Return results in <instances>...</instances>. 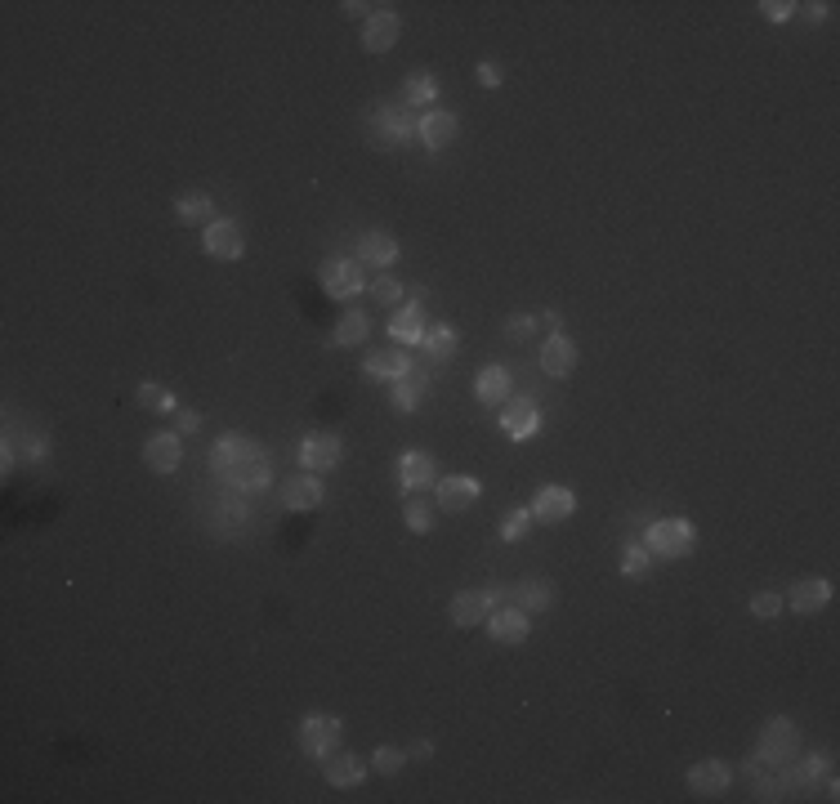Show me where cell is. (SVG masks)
<instances>
[{"instance_id":"obj_34","label":"cell","mask_w":840,"mask_h":804,"mask_svg":"<svg viewBox=\"0 0 840 804\" xmlns=\"http://www.w3.org/2000/svg\"><path fill=\"white\" fill-rule=\"evenodd\" d=\"M403 523H407L412 532H420V536H425L429 528H434V510L425 505V496H412V501L403 505Z\"/></svg>"},{"instance_id":"obj_13","label":"cell","mask_w":840,"mask_h":804,"mask_svg":"<svg viewBox=\"0 0 840 804\" xmlns=\"http://www.w3.org/2000/svg\"><path fill=\"white\" fill-rule=\"evenodd\" d=\"M541 429V411L532 398H519V402H505L501 411V434L510 438V443H528L532 434Z\"/></svg>"},{"instance_id":"obj_40","label":"cell","mask_w":840,"mask_h":804,"mask_svg":"<svg viewBox=\"0 0 840 804\" xmlns=\"http://www.w3.org/2000/svg\"><path fill=\"white\" fill-rule=\"evenodd\" d=\"M532 331H537V318H528V313H514V318L505 322V340H514V344H523Z\"/></svg>"},{"instance_id":"obj_26","label":"cell","mask_w":840,"mask_h":804,"mask_svg":"<svg viewBox=\"0 0 840 804\" xmlns=\"http://www.w3.org/2000/svg\"><path fill=\"white\" fill-rule=\"evenodd\" d=\"M510 599H514V608H523L528 617H537V612H546L550 603H555V586H550L546 577H528Z\"/></svg>"},{"instance_id":"obj_24","label":"cell","mask_w":840,"mask_h":804,"mask_svg":"<svg viewBox=\"0 0 840 804\" xmlns=\"http://www.w3.org/2000/svg\"><path fill=\"white\" fill-rule=\"evenodd\" d=\"M380 134L389 143H412L420 139V117L412 108H380Z\"/></svg>"},{"instance_id":"obj_44","label":"cell","mask_w":840,"mask_h":804,"mask_svg":"<svg viewBox=\"0 0 840 804\" xmlns=\"http://www.w3.org/2000/svg\"><path fill=\"white\" fill-rule=\"evenodd\" d=\"M479 85L496 90V85H501V67H496V63H479Z\"/></svg>"},{"instance_id":"obj_35","label":"cell","mask_w":840,"mask_h":804,"mask_svg":"<svg viewBox=\"0 0 840 804\" xmlns=\"http://www.w3.org/2000/svg\"><path fill=\"white\" fill-rule=\"evenodd\" d=\"M407 764V751H398V746H376V755H371V769L376 773H398Z\"/></svg>"},{"instance_id":"obj_12","label":"cell","mask_w":840,"mask_h":804,"mask_svg":"<svg viewBox=\"0 0 840 804\" xmlns=\"http://www.w3.org/2000/svg\"><path fill=\"white\" fill-rule=\"evenodd\" d=\"M398 32H403V18H398L394 9L380 5L376 14L367 18V27H362V50H367V54H389L398 45Z\"/></svg>"},{"instance_id":"obj_23","label":"cell","mask_w":840,"mask_h":804,"mask_svg":"<svg viewBox=\"0 0 840 804\" xmlns=\"http://www.w3.org/2000/svg\"><path fill=\"white\" fill-rule=\"evenodd\" d=\"M412 371V358L403 349H376L367 362H362V376L367 380H398Z\"/></svg>"},{"instance_id":"obj_11","label":"cell","mask_w":840,"mask_h":804,"mask_svg":"<svg viewBox=\"0 0 840 804\" xmlns=\"http://www.w3.org/2000/svg\"><path fill=\"white\" fill-rule=\"evenodd\" d=\"M532 523H563L572 519V510H577V496L568 492L563 483H546L537 496H532Z\"/></svg>"},{"instance_id":"obj_49","label":"cell","mask_w":840,"mask_h":804,"mask_svg":"<svg viewBox=\"0 0 840 804\" xmlns=\"http://www.w3.org/2000/svg\"><path fill=\"white\" fill-rule=\"evenodd\" d=\"M541 327H550V331H559V327H563V318H559V313H555V309H546V313H541Z\"/></svg>"},{"instance_id":"obj_30","label":"cell","mask_w":840,"mask_h":804,"mask_svg":"<svg viewBox=\"0 0 840 804\" xmlns=\"http://www.w3.org/2000/svg\"><path fill=\"white\" fill-rule=\"evenodd\" d=\"M210 215H215V201H210L206 193H184L175 201L179 224H210Z\"/></svg>"},{"instance_id":"obj_15","label":"cell","mask_w":840,"mask_h":804,"mask_svg":"<svg viewBox=\"0 0 840 804\" xmlns=\"http://www.w3.org/2000/svg\"><path fill=\"white\" fill-rule=\"evenodd\" d=\"M496 603H501V599L488 595V590H461V595L452 599V608H447V612H452V621H456L461 630H470V626H483V621L492 617Z\"/></svg>"},{"instance_id":"obj_37","label":"cell","mask_w":840,"mask_h":804,"mask_svg":"<svg viewBox=\"0 0 840 804\" xmlns=\"http://www.w3.org/2000/svg\"><path fill=\"white\" fill-rule=\"evenodd\" d=\"M528 528H532V510H514L510 519L501 523V541H523Z\"/></svg>"},{"instance_id":"obj_14","label":"cell","mask_w":840,"mask_h":804,"mask_svg":"<svg viewBox=\"0 0 840 804\" xmlns=\"http://www.w3.org/2000/svg\"><path fill=\"white\" fill-rule=\"evenodd\" d=\"M340 456H345V447H340L336 434H309L300 443V465L309 469V474H327V469H336Z\"/></svg>"},{"instance_id":"obj_8","label":"cell","mask_w":840,"mask_h":804,"mask_svg":"<svg viewBox=\"0 0 840 804\" xmlns=\"http://www.w3.org/2000/svg\"><path fill=\"white\" fill-rule=\"evenodd\" d=\"M800 751V733L791 720H769L765 733H760V760L769 764H791Z\"/></svg>"},{"instance_id":"obj_47","label":"cell","mask_w":840,"mask_h":804,"mask_svg":"<svg viewBox=\"0 0 840 804\" xmlns=\"http://www.w3.org/2000/svg\"><path fill=\"white\" fill-rule=\"evenodd\" d=\"M827 9H832L827 0H818V5H805V18H809V23H823V18H827Z\"/></svg>"},{"instance_id":"obj_2","label":"cell","mask_w":840,"mask_h":804,"mask_svg":"<svg viewBox=\"0 0 840 804\" xmlns=\"http://www.w3.org/2000/svg\"><path fill=\"white\" fill-rule=\"evenodd\" d=\"M693 545H698V532H693L689 519H657L653 528L644 532V550L653 559H689Z\"/></svg>"},{"instance_id":"obj_39","label":"cell","mask_w":840,"mask_h":804,"mask_svg":"<svg viewBox=\"0 0 840 804\" xmlns=\"http://www.w3.org/2000/svg\"><path fill=\"white\" fill-rule=\"evenodd\" d=\"M648 563H653V554H648L644 545H630V550L622 554V572H626V577H644Z\"/></svg>"},{"instance_id":"obj_22","label":"cell","mask_w":840,"mask_h":804,"mask_svg":"<svg viewBox=\"0 0 840 804\" xmlns=\"http://www.w3.org/2000/svg\"><path fill=\"white\" fill-rule=\"evenodd\" d=\"M456 134H461V121H456V112H425V117H420V143H425L429 152L447 148Z\"/></svg>"},{"instance_id":"obj_29","label":"cell","mask_w":840,"mask_h":804,"mask_svg":"<svg viewBox=\"0 0 840 804\" xmlns=\"http://www.w3.org/2000/svg\"><path fill=\"white\" fill-rule=\"evenodd\" d=\"M456 344H461V335H456V327H447V322H438V327H429V331H425V340H420V349H425V358L443 362V358H452V353H456Z\"/></svg>"},{"instance_id":"obj_43","label":"cell","mask_w":840,"mask_h":804,"mask_svg":"<svg viewBox=\"0 0 840 804\" xmlns=\"http://www.w3.org/2000/svg\"><path fill=\"white\" fill-rule=\"evenodd\" d=\"M197 429H202V416H197V411H179L175 416V434H197Z\"/></svg>"},{"instance_id":"obj_28","label":"cell","mask_w":840,"mask_h":804,"mask_svg":"<svg viewBox=\"0 0 840 804\" xmlns=\"http://www.w3.org/2000/svg\"><path fill=\"white\" fill-rule=\"evenodd\" d=\"M425 394H429V376L420 367H412L407 376L394 380V411H403V416H407V411L420 407V398H425Z\"/></svg>"},{"instance_id":"obj_3","label":"cell","mask_w":840,"mask_h":804,"mask_svg":"<svg viewBox=\"0 0 840 804\" xmlns=\"http://www.w3.org/2000/svg\"><path fill=\"white\" fill-rule=\"evenodd\" d=\"M318 282H322V291H327L331 300H349V295H358L362 286H367V277H362L358 260H349V255H331V260H322V268H318Z\"/></svg>"},{"instance_id":"obj_38","label":"cell","mask_w":840,"mask_h":804,"mask_svg":"<svg viewBox=\"0 0 840 804\" xmlns=\"http://www.w3.org/2000/svg\"><path fill=\"white\" fill-rule=\"evenodd\" d=\"M823 769H827V755H814V760H805L800 769H791L787 782H791V787H800V782H818V778H823Z\"/></svg>"},{"instance_id":"obj_6","label":"cell","mask_w":840,"mask_h":804,"mask_svg":"<svg viewBox=\"0 0 840 804\" xmlns=\"http://www.w3.org/2000/svg\"><path fill=\"white\" fill-rule=\"evenodd\" d=\"M434 492H438V510H447V514H465V510H474V501H479V478L474 474H447V478H438L434 483Z\"/></svg>"},{"instance_id":"obj_5","label":"cell","mask_w":840,"mask_h":804,"mask_svg":"<svg viewBox=\"0 0 840 804\" xmlns=\"http://www.w3.org/2000/svg\"><path fill=\"white\" fill-rule=\"evenodd\" d=\"M202 251L210 255V260H242V251H246V237H242V228L233 224V219H210L206 224V233H202Z\"/></svg>"},{"instance_id":"obj_10","label":"cell","mask_w":840,"mask_h":804,"mask_svg":"<svg viewBox=\"0 0 840 804\" xmlns=\"http://www.w3.org/2000/svg\"><path fill=\"white\" fill-rule=\"evenodd\" d=\"M278 496H282V510L309 514V510H318V505H322V483H318V474H309V469H304V474L282 478Z\"/></svg>"},{"instance_id":"obj_27","label":"cell","mask_w":840,"mask_h":804,"mask_svg":"<svg viewBox=\"0 0 840 804\" xmlns=\"http://www.w3.org/2000/svg\"><path fill=\"white\" fill-rule=\"evenodd\" d=\"M474 394H479V402H488V407H496V402H510V371H505L501 362L483 367L479 380H474Z\"/></svg>"},{"instance_id":"obj_20","label":"cell","mask_w":840,"mask_h":804,"mask_svg":"<svg viewBox=\"0 0 840 804\" xmlns=\"http://www.w3.org/2000/svg\"><path fill=\"white\" fill-rule=\"evenodd\" d=\"M425 331H429V322H425V313H420V300L403 304V309L389 318V335H394L398 349H407V344H420V340H425Z\"/></svg>"},{"instance_id":"obj_21","label":"cell","mask_w":840,"mask_h":804,"mask_svg":"<svg viewBox=\"0 0 840 804\" xmlns=\"http://www.w3.org/2000/svg\"><path fill=\"white\" fill-rule=\"evenodd\" d=\"M827 599H832V581L827 577H800L796 586H791L787 603L796 612H805V617H814L818 608H827Z\"/></svg>"},{"instance_id":"obj_41","label":"cell","mask_w":840,"mask_h":804,"mask_svg":"<svg viewBox=\"0 0 840 804\" xmlns=\"http://www.w3.org/2000/svg\"><path fill=\"white\" fill-rule=\"evenodd\" d=\"M371 295H376L380 304H398V300H403V282H394V277H376V282H371Z\"/></svg>"},{"instance_id":"obj_36","label":"cell","mask_w":840,"mask_h":804,"mask_svg":"<svg viewBox=\"0 0 840 804\" xmlns=\"http://www.w3.org/2000/svg\"><path fill=\"white\" fill-rule=\"evenodd\" d=\"M778 612H782V595H773V590H760V595H751V617L773 621Z\"/></svg>"},{"instance_id":"obj_18","label":"cell","mask_w":840,"mask_h":804,"mask_svg":"<svg viewBox=\"0 0 840 804\" xmlns=\"http://www.w3.org/2000/svg\"><path fill=\"white\" fill-rule=\"evenodd\" d=\"M322 773H327V782L331 787H358L362 778H367V760L362 755H353V751H331V755H322Z\"/></svg>"},{"instance_id":"obj_16","label":"cell","mask_w":840,"mask_h":804,"mask_svg":"<svg viewBox=\"0 0 840 804\" xmlns=\"http://www.w3.org/2000/svg\"><path fill=\"white\" fill-rule=\"evenodd\" d=\"M541 371L555 376V380H568L572 371H577V344H572L563 331H555L546 344H541Z\"/></svg>"},{"instance_id":"obj_19","label":"cell","mask_w":840,"mask_h":804,"mask_svg":"<svg viewBox=\"0 0 840 804\" xmlns=\"http://www.w3.org/2000/svg\"><path fill=\"white\" fill-rule=\"evenodd\" d=\"M398 483H403V492H425V487L438 483V465L429 452H407L403 461H398Z\"/></svg>"},{"instance_id":"obj_32","label":"cell","mask_w":840,"mask_h":804,"mask_svg":"<svg viewBox=\"0 0 840 804\" xmlns=\"http://www.w3.org/2000/svg\"><path fill=\"white\" fill-rule=\"evenodd\" d=\"M403 99H407V108H425V103H434V99H438V81H434L429 72H407Z\"/></svg>"},{"instance_id":"obj_33","label":"cell","mask_w":840,"mask_h":804,"mask_svg":"<svg viewBox=\"0 0 840 804\" xmlns=\"http://www.w3.org/2000/svg\"><path fill=\"white\" fill-rule=\"evenodd\" d=\"M135 402H143L148 411H166V416H170V411H179V398L170 394L166 385H152V380H148V385H139V389H135Z\"/></svg>"},{"instance_id":"obj_9","label":"cell","mask_w":840,"mask_h":804,"mask_svg":"<svg viewBox=\"0 0 840 804\" xmlns=\"http://www.w3.org/2000/svg\"><path fill=\"white\" fill-rule=\"evenodd\" d=\"M733 787V769L724 760H702L689 769V796L698 800H720Z\"/></svg>"},{"instance_id":"obj_25","label":"cell","mask_w":840,"mask_h":804,"mask_svg":"<svg viewBox=\"0 0 840 804\" xmlns=\"http://www.w3.org/2000/svg\"><path fill=\"white\" fill-rule=\"evenodd\" d=\"M353 260L371 264V268H389V264H398V242L389 233H362L358 255H353Z\"/></svg>"},{"instance_id":"obj_1","label":"cell","mask_w":840,"mask_h":804,"mask_svg":"<svg viewBox=\"0 0 840 804\" xmlns=\"http://www.w3.org/2000/svg\"><path fill=\"white\" fill-rule=\"evenodd\" d=\"M210 469L224 478L237 492H264L273 483V465L264 456V447H255L246 434H224L210 452Z\"/></svg>"},{"instance_id":"obj_45","label":"cell","mask_w":840,"mask_h":804,"mask_svg":"<svg viewBox=\"0 0 840 804\" xmlns=\"http://www.w3.org/2000/svg\"><path fill=\"white\" fill-rule=\"evenodd\" d=\"M340 9H345L349 18H371V9H380V5H367V0H345Z\"/></svg>"},{"instance_id":"obj_7","label":"cell","mask_w":840,"mask_h":804,"mask_svg":"<svg viewBox=\"0 0 840 804\" xmlns=\"http://www.w3.org/2000/svg\"><path fill=\"white\" fill-rule=\"evenodd\" d=\"M179 461H184V434H175V429H161L143 443V465L152 474H175Z\"/></svg>"},{"instance_id":"obj_17","label":"cell","mask_w":840,"mask_h":804,"mask_svg":"<svg viewBox=\"0 0 840 804\" xmlns=\"http://www.w3.org/2000/svg\"><path fill=\"white\" fill-rule=\"evenodd\" d=\"M488 635L496 639V644H523V639L532 635V617L523 608H492Z\"/></svg>"},{"instance_id":"obj_4","label":"cell","mask_w":840,"mask_h":804,"mask_svg":"<svg viewBox=\"0 0 840 804\" xmlns=\"http://www.w3.org/2000/svg\"><path fill=\"white\" fill-rule=\"evenodd\" d=\"M340 737H345V724H340L336 715H304L300 720V751L313 755V760L336 751Z\"/></svg>"},{"instance_id":"obj_31","label":"cell","mask_w":840,"mask_h":804,"mask_svg":"<svg viewBox=\"0 0 840 804\" xmlns=\"http://www.w3.org/2000/svg\"><path fill=\"white\" fill-rule=\"evenodd\" d=\"M371 331V318L362 309H349L345 318L336 322V331H331V344H362Z\"/></svg>"},{"instance_id":"obj_46","label":"cell","mask_w":840,"mask_h":804,"mask_svg":"<svg viewBox=\"0 0 840 804\" xmlns=\"http://www.w3.org/2000/svg\"><path fill=\"white\" fill-rule=\"evenodd\" d=\"M429 755H434V742H425V737H420V742H412L407 760H429Z\"/></svg>"},{"instance_id":"obj_42","label":"cell","mask_w":840,"mask_h":804,"mask_svg":"<svg viewBox=\"0 0 840 804\" xmlns=\"http://www.w3.org/2000/svg\"><path fill=\"white\" fill-rule=\"evenodd\" d=\"M760 9H765V18H769V23H787V18L796 14L800 5H796V0H765Z\"/></svg>"},{"instance_id":"obj_48","label":"cell","mask_w":840,"mask_h":804,"mask_svg":"<svg viewBox=\"0 0 840 804\" xmlns=\"http://www.w3.org/2000/svg\"><path fill=\"white\" fill-rule=\"evenodd\" d=\"M45 452H50V443H45L41 434L32 438V447H27V456H32V461H45Z\"/></svg>"}]
</instances>
